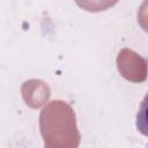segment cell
Listing matches in <instances>:
<instances>
[{"label": "cell", "mask_w": 148, "mask_h": 148, "mask_svg": "<svg viewBox=\"0 0 148 148\" xmlns=\"http://www.w3.org/2000/svg\"><path fill=\"white\" fill-rule=\"evenodd\" d=\"M39 128L45 148H75L81 140L75 112L61 99L44 106L39 114Z\"/></svg>", "instance_id": "6da1fadb"}, {"label": "cell", "mask_w": 148, "mask_h": 148, "mask_svg": "<svg viewBox=\"0 0 148 148\" xmlns=\"http://www.w3.org/2000/svg\"><path fill=\"white\" fill-rule=\"evenodd\" d=\"M117 67L120 75L127 81L141 83L147 79V61L133 50L123 49L118 53Z\"/></svg>", "instance_id": "7a4b0ae2"}, {"label": "cell", "mask_w": 148, "mask_h": 148, "mask_svg": "<svg viewBox=\"0 0 148 148\" xmlns=\"http://www.w3.org/2000/svg\"><path fill=\"white\" fill-rule=\"evenodd\" d=\"M21 94L25 104L32 109H39L50 99V87L40 80H28L21 87Z\"/></svg>", "instance_id": "3957f363"}, {"label": "cell", "mask_w": 148, "mask_h": 148, "mask_svg": "<svg viewBox=\"0 0 148 148\" xmlns=\"http://www.w3.org/2000/svg\"><path fill=\"white\" fill-rule=\"evenodd\" d=\"M119 0H74V2L83 10L90 13H98L110 9L118 3Z\"/></svg>", "instance_id": "277c9868"}]
</instances>
